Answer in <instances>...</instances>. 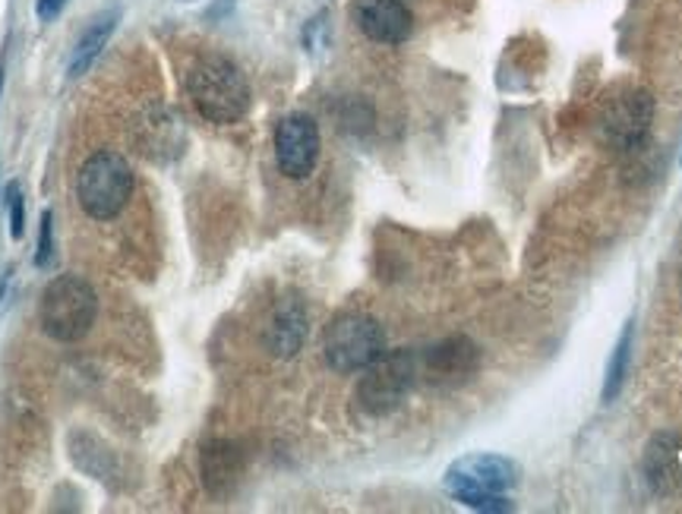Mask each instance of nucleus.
I'll return each mask as SVG.
<instances>
[{
	"label": "nucleus",
	"instance_id": "5",
	"mask_svg": "<svg viewBox=\"0 0 682 514\" xmlns=\"http://www.w3.org/2000/svg\"><path fill=\"white\" fill-rule=\"evenodd\" d=\"M421 375V360L418 353L401 348V351H386L377 357L367 370H360L354 401L364 414L370 417H386L392 411H399L408 401L414 382Z\"/></svg>",
	"mask_w": 682,
	"mask_h": 514
},
{
	"label": "nucleus",
	"instance_id": "15",
	"mask_svg": "<svg viewBox=\"0 0 682 514\" xmlns=\"http://www.w3.org/2000/svg\"><path fill=\"white\" fill-rule=\"evenodd\" d=\"M632 348H636V322H626L616 348L610 351V360H607V375H604V389H600L604 404H613L619 392L626 389L629 367H632Z\"/></svg>",
	"mask_w": 682,
	"mask_h": 514
},
{
	"label": "nucleus",
	"instance_id": "20",
	"mask_svg": "<svg viewBox=\"0 0 682 514\" xmlns=\"http://www.w3.org/2000/svg\"><path fill=\"white\" fill-rule=\"evenodd\" d=\"M0 83H3V76H0Z\"/></svg>",
	"mask_w": 682,
	"mask_h": 514
},
{
	"label": "nucleus",
	"instance_id": "14",
	"mask_svg": "<svg viewBox=\"0 0 682 514\" xmlns=\"http://www.w3.org/2000/svg\"><path fill=\"white\" fill-rule=\"evenodd\" d=\"M115 25H118V13H101V17H95L93 23L86 25V32L79 35V42L71 51V76H83L93 67L95 57L111 42Z\"/></svg>",
	"mask_w": 682,
	"mask_h": 514
},
{
	"label": "nucleus",
	"instance_id": "8",
	"mask_svg": "<svg viewBox=\"0 0 682 514\" xmlns=\"http://www.w3.org/2000/svg\"><path fill=\"white\" fill-rule=\"evenodd\" d=\"M320 127L310 114H288L275 127V162L288 181H306L320 164Z\"/></svg>",
	"mask_w": 682,
	"mask_h": 514
},
{
	"label": "nucleus",
	"instance_id": "19",
	"mask_svg": "<svg viewBox=\"0 0 682 514\" xmlns=\"http://www.w3.org/2000/svg\"><path fill=\"white\" fill-rule=\"evenodd\" d=\"M64 7H67V0H39V3H35V13H39L42 23H54V20L64 13Z\"/></svg>",
	"mask_w": 682,
	"mask_h": 514
},
{
	"label": "nucleus",
	"instance_id": "12",
	"mask_svg": "<svg viewBox=\"0 0 682 514\" xmlns=\"http://www.w3.org/2000/svg\"><path fill=\"white\" fill-rule=\"evenodd\" d=\"M199 470H203V486L215 499H225L235 490L243 477V451L228 439H215L203 448L199 455Z\"/></svg>",
	"mask_w": 682,
	"mask_h": 514
},
{
	"label": "nucleus",
	"instance_id": "9",
	"mask_svg": "<svg viewBox=\"0 0 682 514\" xmlns=\"http://www.w3.org/2000/svg\"><path fill=\"white\" fill-rule=\"evenodd\" d=\"M421 360V375L424 382L436 385V389H458L474 379L477 367H480V351L470 341L468 335H448L440 345H433L430 351H424Z\"/></svg>",
	"mask_w": 682,
	"mask_h": 514
},
{
	"label": "nucleus",
	"instance_id": "18",
	"mask_svg": "<svg viewBox=\"0 0 682 514\" xmlns=\"http://www.w3.org/2000/svg\"><path fill=\"white\" fill-rule=\"evenodd\" d=\"M54 259V211L47 209L42 215V228H39V250H35V265L47 269Z\"/></svg>",
	"mask_w": 682,
	"mask_h": 514
},
{
	"label": "nucleus",
	"instance_id": "7",
	"mask_svg": "<svg viewBox=\"0 0 682 514\" xmlns=\"http://www.w3.org/2000/svg\"><path fill=\"white\" fill-rule=\"evenodd\" d=\"M654 123V98L645 89H623L600 111V136L616 152H638Z\"/></svg>",
	"mask_w": 682,
	"mask_h": 514
},
{
	"label": "nucleus",
	"instance_id": "2",
	"mask_svg": "<svg viewBox=\"0 0 682 514\" xmlns=\"http://www.w3.org/2000/svg\"><path fill=\"white\" fill-rule=\"evenodd\" d=\"M187 98L196 114L215 127L237 123L250 111V86L235 61L221 54H206L187 70Z\"/></svg>",
	"mask_w": 682,
	"mask_h": 514
},
{
	"label": "nucleus",
	"instance_id": "3",
	"mask_svg": "<svg viewBox=\"0 0 682 514\" xmlns=\"http://www.w3.org/2000/svg\"><path fill=\"white\" fill-rule=\"evenodd\" d=\"M98 316L95 287L79 275H57L45 284L39 300V322L47 338L73 345L89 335Z\"/></svg>",
	"mask_w": 682,
	"mask_h": 514
},
{
	"label": "nucleus",
	"instance_id": "13",
	"mask_svg": "<svg viewBox=\"0 0 682 514\" xmlns=\"http://www.w3.org/2000/svg\"><path fill=\"white\" fill-rule=\"evenodd\" d=\"M645 483L651 486L654 495H670L680 486V445L676 436L660 433L645 448Z\"/></svg>",
	"mask_w": 682,
	"mask_h": 514
},
{
	"label": "nucleus",
	"instance_id": "11",
	"mask_svg": "<svg viewBox=\"0 0 682 514\" xmlns=\"http://www.w3.org/2000/svg\"><path fill=\"white\" fill-rule=\"evenodd\" d=\"M306 335H310V313H306L304 300L301 297H284L269 313V322L262 331V345L272 357L291 360L306 345Z\"/></svg>",
	"mask_w": 682,
	"mask_h": 514
},
{
	"label": "nucleus",
	"instance_id": "6",
	"mask_svg": "<svg viewBox=\"0 0 682 514\" xmlns=\"http://www.w3.org/2000/svg\"><path fill=\"white\" fill-rule=\"evenodd\" d=\"M386 353V331L367 313L335 316L323 335V357L335 373H360Z\"/></svg>",
	"mask_w": 682,
	"mask_h": 514
},
{
	"label": "nucleus",
	"instance_id": "1",
	"mask_svg": "<svg viewBox=\"0 0 682 514\" xmlns=\"http://www.w3.org/2000/svg\"><path fill=\"white\" fill-rule=\"evenodd\" d=\"M521 470L506 455L474 451L446 470V490L455 502L474 512H512V492Z\"/></svg>",
	"mask_w": 682,
	"mask_h": 514
},
{
	"label": "nucleus",
	"instance_id": "16",
	"mask_svg": "<svg viewBox=\"0 0 682 514\" xmlns=\"http://www.w3.org/2000/svg\"><path fill=\"white\" fill-rule=\"evenodd\" d=\"M142 136H140V152L149 155V158H171L181 152V127H177V118L171 114H162V118H145V123H140Z\"/></svg>",
	"mask_w": 682,
	"mask_h": 514
},
{
	"label": "nucleus",
	"instance_id": "4",
	"mask_svg": "<svg viewBox=\"0 0 682 514\" xmlns=\"http://www.w3.org/2000/svg\"><path fill=\"white\" fill-rule=\"evenodd\" d=\"M133 196V167L115 149L93 152L76 177V199L93 221L118 218Z\"/></svg>",
	"mask_w": 682,
	"mask_h": 514
},
{
	"label": "nucleus",
	"instance_id": "17",
	"mask_svg": "<svg viewBox=\"0 0 682 514\" xmlns=\"http://www.w3.org/2000/svg\"><path fill=\"white\" fill-rule=\"evenodd\" d=\"M7 211H10V237L20 240L25 234V199L20 184L7 187Z\"/></svg>",
	"mask_w": 682,
	"mask_h": 514
},
{
	"label": "nucleus",
	"instance_id": "10",
	"mask_svg": "<svg viewBox=\"0 0 682 514\" xmlns=\"http://www.w3.org/2000/svg\"><path fill=\"white\" fill-rule=\"evenodd\" d=\"M354 23L377 45H401L411 39L414 17L401 0H354Z\"/></svg>",
	"mask_w": 682,
	"mask_h": 514
}]
</instances>
